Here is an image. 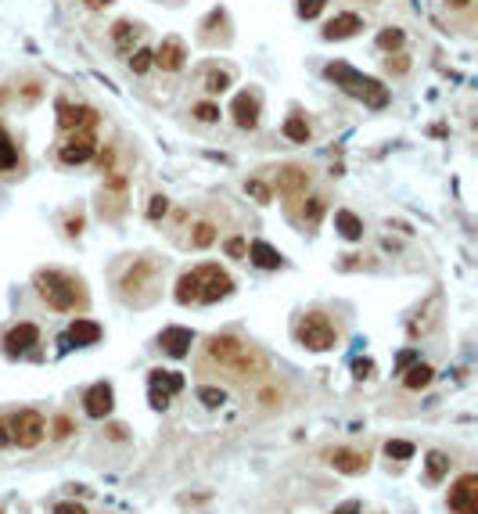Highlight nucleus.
<instances>
[{
  "label": "nucleus",
  "instance_id": "33",
  "mask_svg": "<svg viewBox=\"0 0 478 514\" xmlns=\"http://www.w3.org/2000/svg\"><path fill=\"white\" fill-rule=\"evenodd\" d=\"M194 119H198V123H216V119H220V108L212 104V101H201V104H194Z\"/></svg>",
  "mask_w": 478,
  "mask_h": 514
},
{
  "label": "nucleus",
  "instance_id": "4",
  "mask_svg": "<svg viewBox=\"0 0 478 514\" xmlns=\"http://www.w3.org/2000/svg\"><path fill=\"white\" fill-rule=\"evenodd\" d=\"M295 334H299V341L306 349H313V353H324V349H331L335 346V324L324 317V313H306L302 320H299V327H295Z\"/></svg>",
  "mask_w": 478,
  "mask_h": 514
},
{
  "label": "nucleus",
  "instance_id": "37",
  "mask_svg": "<svg viewBox=\"0 0 478 514\" xmlns=\"http://www.w3.org/2000/svg\"><path fill=\"white\" fill-rule=\"evenodd\" d=\"M324 4H328V0H299V15L302 18H316L324 11Z\"/></svg>",
  "mask_w": 478,
  "mask_h": 514
},
{
  "label": "nucleus",
  "instance_id": "18",
  "mask_svg": "<svg viewBox=\"0 0 478 514\" xmlns=\"http://www.w3.org/2000/svg\"><path fill=\"white\" fill-rule=\"evenodd\" d=\"M148 385H151V392L177 395V392L184 388V374H177V371H151V374H148Z\"/></svg>",
  "mask_w": 478,
  "mask_h": 514
},
{
  "label": "nucleus",
  "instance_id": "3",
  "mask_svg": "<svg viewBox=\"0 0 478 514\" xmlns=\"http://www.w3.org/2000/svg\"><path fill=\"white\" fill-rule=\"evenodd\" d=\"M324 72H328V80H335V87H342L345 94L360 97L367 108H385V104H389V90H385L374 76H363V72L349 69L345 62H335V65H328Z\"/></svg>",
  "mask_w": 478,
  "mask_h": 514
},
{
  "label": "nucleus",
  "instance_id": "32",
  "mask_svg": "<svg viewBox=\"0 0 478 514\" xmlns=\"http://www.w3.org/2000/svg\"><path fill=\"white\" fill-rule=\"evenodd\" d=\"M227 87H230V76H227V72H216V69H212V72L205 76V90H209V94H223Z\"/></svg>",
  "mask_w": 478,
  "mask_h": 514
},
{
  "label": "nucleus",
  "instance_id": "50",
  "mask_svg": "<svg viewBox=\"0 0 478 514\" xmlns=\"http://www.w3.org/2000/svg\"><path fill=\"white\" fill-rule=\"evenodd\" d=\"M471 0H446V8H467Z\"/></svg>",
  "mask_w": 478,
  "mask_h": 514
},
{
  "label": "nucleus",
  "instance_id": "40",
  "mask_svg": "<svg viewBox=\"0 0 478 514\" xmlns=\"http://www.w3.org/2000/svg\"><path fill=\"white\" fill-rule=\"evenodd\" d=\"M0 446H15V439H11V414L0 417Z\"/></svg>",
  "mask_w": 478,
  "mask_h": 514
},
{
  "label": "nucleus",
  "instance_id": "46",
  "mask_svg": "<svg viewBox=\"0 0 478 514\" xmlns=\"http://www.w3.org/2000/svg\"><path fill=\"white\" fill-rule=\"evenodd\" d=\"M69 432H72V421H69V417H58V421H55V435H58V439H65Z\"/></svg>",
  "mask_w": 478,
  "mask_h": 514
},
{
  "label": "nucleus",
  "instance_id": "21",
  "mask_svg": "<svg viewBox=\"0 0 478 514\" xmlns=\"http://www.w3.org/2000/svg\"><path fill=\"white\" fill-rule=\"evenodd\" d=\"M335 226H338V234H342L345 241H360V238H363V219H360L356 212H349V209L335 212Z\"/></svg>",
  "mask_w": 478,
  "mask_h": 514
},
{
  "label": "nucleus",
  "instance_id": "9",
  "mask_svg": "<svg viewBox=\"0 0 478 514\" xmlns=\"http://www.w3.org/2000/svg\"><path fill=\"white\" fill-rule=\"evenodd\" d=\"M94 148H97V141H94V133L90 130H72V137L62 144V162L65 165H79V162H87L90 155H94Z\"/></svg>",
  "mask_w": 478,
  "mask_h": 514
},
{
  "label": "nucleus",
  "instance_id": "34",
  "mask_svg": "<svg viewBox=\"0 0 478 514\" xmlns=\"http://www.w3.org/2000/svg\"><path fill=\"white\" fill-rule=\"evenodd\" d=\"M198 399L205 407H223V388H212V385H201L198 388Z\"/></svg>",
  "mask_w": 478,
  "mask_h": 514
},
{
  "label": "nucleus",
  "instance_id": "2",
  "mask_svg": "<svg viewBox=\"0 0 478 514\" xmlns=\"http://www.w3.org/2000/svg\"><path fill=\"white\" fill-rule=\"evenodd\" d=\"M36 292H40V299H43L50 310H58V313H76V310H83V302H87L83 284H79L76 277L62 273V270H43V273H36Z\"/></svg>",
  "mask_w": 478,
  "mask_h": 514
},
{
  "label": "nucleus",
  "instance_id": "27",
  "mask_svg": "<svg viewBox=\"0 0 478 514\" xmlns=\"http://www.w3.org/2000/svg\"><path fill=\"white\" fill-rule=\"evenodd\" d=\"M446 471H450V456H446V453H439V449H432V453H428V479H432V482H439Z\"/></svg>",
  "mask_w": 478,
  "mask_h": 514
},
{
  "label": "nucleus",
  "instance_id": "35",
  "mask_svg": "<svg viewBox=\"0 0 478 514\" xmlns=\"http://www.w3.org/2000/svg\"><path fill=\"white\" fill-rule=\"evenodd\" d=\"M321 216H324V198H309V202H306V209H302V223H309V226H313Z\"/></svg>",
  "mask_w": 478,
  "mask_h": 514
},
{
  "label": "nucleus",
  "instance_id": "16",
  "mask_svg": "<svg viewBox=\"0 0 478 514\" xmlns=\"http://www.w3.org/2000/svg\"><path fill=\"white\" fill-rule=\"evenodd\" d=\"M328 461H331V468H335V471H342V475H360V471L367 468V453L338 446V449H331V453H328Z\"/></svg>",
  "mask_w": 478,
  "mask_h": 514
},
{
  "label": "nucleus",
  "instance_id": "41",
  "mask_svg": "<svg viewBox=\"0 0 478 514\" xmlns=\"http://www.w3.org/2000/svg\"><path fill=\"white\" fill-rule=\"evenodd\" d=\"M245 252H248V245H245L241 238H230V241H227V256H234V259H241Z\"/></svg>",
  "mask_w": 478,
  "mask_h": 514
},
{
  "label": "nucleus",
  "instance_id": "44",
  "mask_svg": "<svg viewBox=\"0 0 478 514\" xmlns=\"http://www.w3.org/2000/svg\"><path fill=\"white\" fill-rule=\"evenodd\" d=\"M331 514H360V500H345V503H338Z\"/></svg>",
  "mask_w": 478,
  "mask_h": 514
},
{
  "label": "nucleus",
  "instance_id": "15",
  "mask_svg": "<svg viewBox=\"0 0 478 514\" xmlns=\"http://www.w3.org/2000/svg\"><path fill=\"white\" fill-rule=\"evenodd\" d=\"M155 65L158 69H166V72H177V69H184V58H187V50H184V40H177V36H169V40H162V47H158L155 54Z\"/></svg>",
  "mask_w": 478,
  "mask_h": 514
},
{
  "label": "nucleus",
  "instance_id": "22",
  "mask_svg": "<svg viewBox=\"0 0 478 514\" xmlns=\"http://www.w3.org/2000/svg\"><path fill=\"white\" fill-rule=\"evenodd\" d=\"M177 302L180 306H191V302H198V270H191V273H180V280H177Z\"/></svg>",
  "mask_w": 478,
  "mask_h": 514
},
{
  "label": "nucleus",
  "instance_id": "13",
  "mask_svg": "<svg viewBox=\"0 0 478 514\" xmlns=\"http://www.w3.org/2000/svg\"><path fill=\"white\" fill-rule=\"evenodd\" d=\"M230 116H234V123H238L241 130H252V126L259 123V94L241 90V94L234 97V104H230Z\"/></svg>",
  "mask_w": 478,
  "mask_h": 514
},
{
  "label": "nucleus",
  "instance_id": "26",
  "mask_svg": "<svg viewBox=\"0 0 478 514\" xmlns=\"http://www.w3.org/2000/svg\"><path fill=\"white\" fill-rule=\"evenodd\" d=\"M284 137H288V141H299V144H306V141H309V123H306L302 116H291V119L284 123Z\"/></svg>",
  "mask_w": 478,
  "mask_h": 514
},
{
  "label": "nucleus",
  "instance_id": "31",
  "mask_svg": "<svg viewBox=\"0 0 478 514\" xmlns=\"http://www.w3.org/2000/svg\"><path fill=\"white\" fill-rule=\"evenodd\" d=\"M378 47H382V50H396V47H403V29H396V26L382 29V33H378Z\"/></svg>",
  "mask_w": 478,
  "mask_h": 514
},
{
  "label": "nucleus",
  "instance_id": "45",
  "mask_svg": "<svg viewBox=\"0 0 478 514\" xmlns=\"http://www.w3.org/2000/svg\"><path fill=\"white\" fill-rule=\"evenodd\" d=\"M410 69V62L403 58V54H396V58H389V72H406Z\"/></svg>",
  "mask_w": 478,
  "mask_h": 514
},
{
  "label": "nucleus",
  "instance_id": "11",
  "mask_svg": "<svg viewBox=\"0 0 478 514\" xmlns=\"http://www.w3.org/2000/svg\"><path fill=\"white\" fill-rule=\"evenodd\" d=\"M191 346H194V331H191V327H166L162 334H158V349L169 353V356H177V360L187 356Z\"/></svg>",
  "mask_w": 478,
  "mask_h": 514
},
{
  "label": "nucleus",
  "instance_id": "39",
  "mask_svg": "<svg viewBox=\"0 0 478 514\" xmlns=\"http://www.w3.org/2000/svg\"><path fill=\"white\" fill-rule=\"evenodd\" d=\"M245 191H248L255 202H270V187H267V184H259V180H248Z\"/></svg>",
  "mask_w": 478,
  "mask_h": 514
},
{
  "label": "nucleus",
  "instance_id": "49",
  "mask_svg": "<svg viewBox=\"0 0 478 514\" xmlns=\"http://www.w3.org/2000/svg\"><path fill=\"white\" fill-rule=\"evenodd\" d=\"M79 231H83V219H79V216H76V219H69V234H72V238H76V234H79Z\"/></svg>",
  "mask_w": 478,
  "mask_h": 514
},
{
  "label": "nucleus",
  "instance_id": "10",
  "mask_svg": "<svg viewBox=\"0 0 478 514\" xmlns=\"http://www.w3.org/2000/svg\"><path fill=\"white\" fill-rule=\"evenodd\" d=\"M112 385H104V381H97V385H90L87 392H83V410H87V417H109L112 414Z\"/></svg>",
  "mask_w": 478,
  "mask_h": 514
},
{
  "label": "nucleus",
  "instance_id": "20",
  "mask_svg": "<svg viewBox=\"0 0 478 514\" xmlns=\"http://www.w3.org/2000/svg\"><path fill=\"white\" fill-rule=\"evenodd\" d=\"M248 256H252V263H255L259 270H277V266L284 263V259H281V252H277L274 245H267V241H252Z\"/></svg>",
  "mask_w": 478,
  "mask_h": 514
},
{
  "label": "nucleus",
  "instance_id": "5",
  "mask_svg": "<svg viewBox=\"0 0 478 514\" xmlns=\"http://www.w3.org/2000/svg\"><path fill=\"white\" fill-rule=\"evenodd\" d=\"M43 435H47V421H43L40 410H18V414H11V439H15V446L36 449L43 442Z\"/></svg>",
  "mask_w": 478,
  "mask_h": 514
},
{
  "label": "nucleus",
  "instance_id": "19",
  "mask_svg": "<svg viewBox=\"0 0 478 514\" xmlns=\"http://www.w3.org/2000/svg\"><path fill=\"white\" fill-rule=\"evenodd\" d=\"M69 341H76V346H94V341H101V324H94L87 317H76L72 327H69Z\"/></svg>",
  "mask_w": 478,
  "mask_h": 514
},
{
  "label": "nucleus",
  "instance_id": "28",
  "mask_svg": "<svg viewBox=\"0 0 478 514\" xmlns=\"http://www.w3.org/2000/svg\"><path fill=\"white\" fill-rule=\"evenodd\" d=\"M151 273H155V266H151V263H137V270H130V273H126V280H123V288H126V292L140 288V284H144V280H148Z\"/></svg>",
  "mask_w": 478,
  "mask_h": 514
},
{
  "label": "nucleus",
  "instance_id": "48",
  "mask_svg": "<svg viewBox=\"0 0 478 514\" xmlns=\"http://www.w3.org/2000/svg\"><path fill=\"white\" fill-rule=\"evenodd\" d=\"M413 360H417V353H413V349H406V353H403V356H399V367H410V363H413Z\"/></svg>",
  "mask_w": 478,
  "mask_h": 514
},
{
  "label": "nucleus",
  "instance_id": "12",
  "mask_svg": "<svg viewBox=\"0 0 478 514\" xmlns=\"http://www.w3.org/2000/svg\"><path fill=\"white\" fill-rule=\"evenodd\" d=\"M36 341H40V327L36 324H15L4 334V349H8V356H18V353H29Z\"/></svg>",
  "mask_w": 478,
  "mask_h": 514
},
{
  "label": "nucleus",
  "instance_id": "25",
  "mask_svg": "<svg viewBox=\"0 0 478 514\" xmlns=\"http://www.w3.org/2000/svg\"><path fill=\"white\" fill-rule=\"evenodd\" d=\"M15 165H18V151H15L11 137L0 130V173H4V169H15Z\"/></svg>",
  "mask_w": 478,
  "mask_h": 514
},
{
  "label": "nucleus",
  "instance_id": "47",
  "mask_svg": "<svg viewBox=\"0 0 478 514\" xmlns=\"http://www.w3.org/2000/svg\"><path fill=\"white\" fill-rule=\"evenodd\" d=\"M83 4H87L90 11H101V8H109V4H112V0H83Z\"/></svg>",
  "mask_w": 478,
  "mask_h": 514
},
{
  "label": "nucleus",
  "instance_id": "30",
  "mask_svg": "<svg viewBox=\"0 0 478 514\" xmlns=\"http://www.w3.org/2000/svg\"><path fill=\"white\" fill-rule=\"evenodd\" d=\"M133 36H137V26H130V22H116L112 26V40H116V47H130L133 43Z\"/></svg>",
  "mask_w": 478,
  "mask_h": 514
},
{
  "label": "nucleus",
  "instance_id": "14",
  "mask_svg": "<svg viewBox=\"0 0 478 514\" xmlns=\"http://www.w3.org/2000/svg\"><path fill=\"white\" fill-rule=\"evenodd\" d=\"M277 191L284 195V198H299V195H306V187H309V173L306 169H299V165H284V169H277Z\"/></svg>",
  "mask_w": 478,
  "mask_h": 514
},
{
  "label": "nucleus",
  "instance_id": "7",
  "mask_svg": "<svg viewBox=\"0 0 478 514\" xmlns=\"http://www.w3.org/2000/svg\"><path fill=\"white\" fill-rule=\"evenodd\" d=\"M450 510L453 514H478V475H460L450 489Z\"/></svg>",
  "mask_w": 478,
  "mask_h": 514
},
{
  "label": "nucleus",
  "instance_id": "36",
  "mask_svg": "<svg viewBox=\"0 0 478 514\" xmlns=\"http://www.w3.org/2000/svg\"><path fill=\"white\" fill-rule=\"evenodd\" d=\"M151 65H155L151 50H144V47H140V50H133V58H130V69H133V72H148Z\"/></svg>",
  "mask_w": 478,
  "mask_h": 514
},
{
  "label": "nucleus",
  "instance_id": "38",
  "mask_svg": "<svg viewBox=\"0 0 478 514\" xmlns=\"http://www.w3.org/2000/svg\"><path fill=\"white\" fill-rule=\"evenodd\" d=\"M166 212H169V198L155 195V198H151V205H148V219H162Z\"/></svg>",
  "mask_w": 478,
  "mask_h": 514
},
{
  "label": "nucleus",
  "instance_id": "24",
  "mask_svg": "<svg viewBox=\"0 0 478 514\" xmlns=\"http://www.w3.org/2000/svg\"><path fill=\"white\" fill-rule=\"evenodd\" d=\"M212 241H216V226L212 223H194V234H191V248H209Z\"/></svg>",
  "mask_w": 478,
  "mask_h": 514
},
{
  "label": "nucleus",
  "instance_id": "23",
  "mask_svg": "<svg viewBox=\"0 0 478 514\" xmlns=\"http://www.w3.org/2000/svg\"><path fill=\"white\" fill-rule=\"evenodd\" d=\"M432 374H435V371H432L428 363H413V367L406 371V378H403V385L417 392V388H424V385H428V381H432Z\"/></svg>",
  "mask_w": 478,
  "mask_h": 514
},
{
  "label": "nucleus",
  "instance_id": "29",
  "mask_svg": "<svg viewBox=\"0 0 478 514\" xmlns=\"http://www.w3.org/2000/svg\"><path fill=\"white\" fill-rule=\"evenodd\" d=\"M385 456H392V461H410V456H413V442L389 439V442H385Z\"/></svg>",
  "mask_w": 478,
  "mask_h": 514
},
{
  "label": "nucleus",
  "instance_id": "1",
  "mask_svg": "<svg viewBox=\"0 0 478 514\" xmlns=\"http://www.w3.org/2000/svg\"><path fill=\"white\" fill-rule=\"evenodd\" d=\"M205 360L220 363L234 381H252L267 371V360H262L248 341H241L238 334H212L205 341Z\"/></svg>",
  "mask_w": 478,
  "mask_h": 514
},
{
  "label": "nucleus",
  "instance_id": "6",
  "mask_svg": "<svg viewBox=\"0 0 478 514\" xmlns=\"http://www.w3.org/2000/svg\"><path fill=\"white\" fill-rule=\"evenodd\" d=\"M230 292H234V280H230L227 270H220L216 263L198 270V302H220Z\"/></svg>",
  "mask_w": 478,
  "mask_h": 514
},
{
  "label": "nucleus",
  "instance_id": "42",
  "mask_svg": "<svg viewBox=\"0 0 478 514\" xmlns=\"http://www.w3.org/2000/svg\"><path fill=\"white\" fill-rule=\"evenodd\" d=\"M55 514H87V510H83V503L65 500V503H58V507H55Z\"/></svg>",
  "mask_w": 478,
  "mask_h": 514
},
{
  "label": "nucleus",
  "instance_id": "17",
  "mask_svg": "<svg viewBox=\"0 0 478 514\" xmlns=\"http://www.w3.org/2000/svg\"><path fill=\"white\" fill-rule=\"evenodd\" d=\"M356 29H363L360 15L345 11V15H335V18H331V22L324 26V40H345V36H352Z\"/></svg>",
  "mask_w": 478,
  "mask_h": 514
},
{
  "label": "nucleus",
  "instance_id": "43",
  "mask_svg": "<svg viewBox=\"0 0 478 514\" xmlns=\"http://www.w3.org/2000/svg\"><path fill=\"white\" fill-rule=\"evenodd\" d=\"M352 371H356V378H370V374H374V363H370V360H356Z\"/></svg>",
  "mask_w": 478,
  "mask_h": 514
},
{
  "label": "nucleus",
  "instance_id": "8",
  "mask_svg": "<svg viewBox=\"0 0 478 514\" xmlns=\"http://www.w3.org/2000/svg\"><path fill=\"white\" fill-rule=\"evenodd\" d=\"M58 126L62 130H94L97 126V111L90 104H69V101H58Z\"/></svg>",
  "mask_w": 478,
  "mask_h": 514
}]
</instances>
